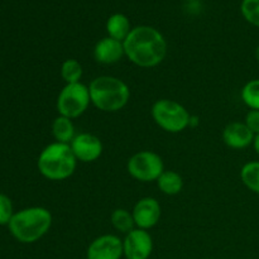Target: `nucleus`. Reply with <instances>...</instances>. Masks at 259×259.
Returning <instances> with one entry per match:
<instances>
[{"mask_svg":"<svg viewBox=\"0 0 259 259\" xmlns=\"http://www.w3.org/2000/svg\"><path fill=\"white\" fill-rule=\"evenodd\" d=\"M244 123L254 136L259 134V110H249L245 115Z\"/></svg>","mask_w":259,"mask_h":259,"instance_id":"obj_23","label":"nucleus"},{"mask_svg":"<svg viewBox=\"0 0 259 259\" xmlns=\"http://www.w3.org/2000/svg\"><path fill=\"white\" fill-rule=\"evenodd\" d=\"M61 77L66 83H77L81 82L83 70L82 65L75 58H68L65 60L61 65Z\"/></svg>","mask_w":259,"mask_h":259,"instance_id":"obj_19","label":"nucleus"},{"mask_svg":"<svg viewBox=\"0 0 259 259\" xmlns=\"http://www.w3.org/2000/svg\"><path fill=\"white\" fill-rule=\"evenodd\" d=\"M153 252V239L148 230L136 228L123 239L125 259H148Z\"/></svg>","mask_w":259,"mask_h":259,"instance_id":"obj_8","label":"nucleus"},{"mask_svg":"<svg viewBox=\"0 0 259 259\" xmlns=\"http://www.w3.org/2000/svg\"><path fill=\"white\" fill-rule=\"evenodd\" d=\"M123 45L125 57L142 68L156 67L167 55V42L163 34L149 25L133 28Z\"/></svg>","mask_w":259,"mask_h":259,"instance_id":"obj_1","label":"nucleus"},{"mask_svg":"<svg viewBox=\"0 0 259 259\" xmlns=\"http://www.w3.org/2000/svg\"><path fill=\"white\" fill-rule=\"evenodd\" d=\"M77 159L71 149L70 144H48L38 156L37 167L39 174L50 181H63L75 172Z\"/></svg>","mask_w":259,"mask_h":259,"instance_id":"obj_4","label":"nucleus"},{"mask_svg":"<svg viewBox=\"0 0 259 259\" xmlns=\"http://www.w3.org/2000/svg\"><path fill=\"white\" fill-rule=\"evenodd\" d=\"M190 2H192V0H190Z\"/></svg>","mask_w":259,"mask_h":259,"instance_id":"obj_27","label":"nucleus"},{"mask_svg":"<svg viewBox=\"0 0 259 259\" xmlns=\"http://www.w3.org/2000/svg\"><path fill=\"white\" fill-rule=\"evenodd\" d=\"M240 10L249 24L259 28V0H243Z\"/></svg>","mask_w":259,"mask_h":259,"instance_id":"obj_21","label":"nucleus"},{"mask_svg":"<svg viewBox=\"0 0 259 259\" xmlns=\"http://www.w3.org/2000/svg\"><path fill=\"white\" fill-rule=\"evenodd\" d=\"M14 214V206L10 197L5 194H0V225L8 227Z\"/></svg>","mask_w":259,"mask_h":259,"instance_id":"obj_22","label":"nucleus"},{"mask_svg":"<svg viewBox=\"0 0 259 259\" xmlns=\"http://www.w3.org/2000/svg\"><path fill=\"white\" fill-rule=\"evenodd\" d=\"M91 104L104 113H116L131 99L129 86L115 76H99L89 85Z\"/></svg>","mask_w":259,"mask_h":259,"instance_id":"obj_3","label":"nucleus"},{"mask_svg":"<svg viewBox=\"0 0 259 259\" xmlns=\"http://www.w3.org/2000/svg\"><path fill=\"white\" fill-rule=\"evenodd\" d=\"M52 227V214L42 206L19 210L8 224L10 234L18 242L32 244L42 239Z\"/></svg>","mask_w":259,"mask_h":259,"instance_id":"obj_2","label":"nucleus"},{"mask_svg":"<svg viewBox=\"0 0 259 259\" xmlns=\"http://www.w3.org/2000/svg\"><path fill=\"white\" fill-rule=\"evenodd\" d=\"M156 182L159 191L167 196L179 195L184 189V180H182L181 175L176 171H171V169H164L163 174L158 177Z\"/></svg>","mask_w":259,"mask_h":259,"instance_id":"obj_15","label":"nucleus"},{"mask_svg":"<svg viewBox=\"0 0 259 259\" xmlns=\"http://www.w3.org/2000/svg\"><path fill=\"white\" fill-rule=\"evenodd\" d=\"M152 118L167 133H181L191 123V115L182 104L171 99H159L152 106Z\"/></svg>","mask_w":259,"mask_h":259,"instance_id":"obj_5","label":"nucleus"},{"mask_svg":"<svg viewBox=\"0 0 259 259\" xmlns=\"http://www.w3.org/2000/svg\"><path fill=\"white\" fill-rule=\"evenodd\" d=\"M123 240L114 234H104L95 238L86 250L85 259H121Z\"/></svg>","mask_w":259,"mask_h":259,"instance_id":"obj_9","label":"nucleus"},{"mask_svg":"<svg viewBox=\"0 0 259 259\" xmlns=\"http://www.w3.org/2000/svg\"><path fill=\"white\" fill-rule=\"evenodd\" d=\"M255 60H257V62H258V65H259V46L257 48H255Z\"/></svg>","mask_w":259,"mask_h":259,"instance_id":"obj_25","label":"nucleus"},{"mask_svg":"<svg viewBox=\"0 0 259 259\" xmlns=\"http://www.w3.org/2000/svg\"><path fill=\"white\" fill-rule=\"evenodd\" d=\"M70 146L77 162L80 161L83 163L98 161L103 154L104 149L100 138L91 133L76 134Z\"/></svg>","mask_w":259,"mask_h":259,"instance_id":"obj_10","label":"nucleus"},{"mask_svg":"<svg viewBox=\"0 0 259 259\" xmlns=\"http://www.w3.org/2000/svg\"><path fill=\"white\" fill-rule=\"evenodd\" d=\"M254 137L244 121H232L223 131L224 143L233 149H244L253 146Z\"/></svg>","mask_w":259,"mask_h":259,"instance_id":"obj_13","label":"nucleus"},{"mask_svg":"<svg viewBox=\"0 0 259 259\" xmlns=\"http://www.w3.org/2000/svg\"><path fill=\"white\" fill-rule=\"evenodd\" d=\"M240 180L249 191L259 195V161L245 163L240 169Z\"/></svg>","mask_w":259,"mask_h":259,"instance_id":"obj_18","label":"nucleus"},{"mask_svg":"<svg viewBox=\"0 0 259 259\" xmlns=\"http://www.w3.org/2000/svg\"><path fill=\"white\" fill-rule=\"evenodd\" d=\"M123 57H125L123 42L111 37L103 38L94 47V58L101 65H114Z\"/></svg>","mask_w":259,"mask_h":259,"instance_id":"obj_12","label":"nucleus"},{"mask_svg":"<svg viewBox=\"0 0 259 259\" xmlns=\"http://www.w3.org/2000/svg\"><path fill=\"white\" fill-rule=\"evenodd\" d=\"M110 223L116 232L121 233V234H128L129 232H132V230L137 228L132 211L123 209V207L115 209L111 212Z\"/></svg>","mask_w":259,"mask_h":259,"instance_id":"obj_17","label":"nucleus"},{"mask_svg":"<svg viewBox=\"0 0 259 259\" xmlns=\"http://www.w3.org/2000/svg\"><path fill=\"white\" fill-rule=\"evenodd\" d=\"M133 28L131 27V20L128 17L121 13H115L111 17H109L108 22H106V32H108V37L114 38L116 40L124 42L129 33L132 32Z\"/></svg>","mask_w":259,"mask_h":259,"instance_id":"obj_14","label":"nucleus"},{"mask_svg":"<svg viewBox=\"0 0 259 259\" xmlns=\"http://www.w3.org/2000/svg\"><path fill=\"white\" fill-rule=\"evenodd\" d=\"M126 171L137 181H157L164 171L163 159L156 152L141 151L128 159Z\"/></svg>","mask_w":259,"mask_h":259,"instance_id":"obj_7","label":"nucleus"},{"mask_svg":"<svg viewBox=\"0 0 259 259\" xmlns=\"http://www.w3.org/2000/svg\"><path fill=\"white\" fill-rule=\"evenodd\" d=\"M204 259H214V258H204Z\"/></svg>","mask_w":259,"mask_h":259,"instance_id":"obj_26","label":"nucleus"},{"mask_svg":"<svg viewBox=\"0 0 259 259\" xmlns=\"http://www.w3.org/2000/svg\"><path fill=\"white\" fill-rule=\"evenodd\" d=\"M91 104L89 86L82 82L66 83L58 94L56 108L58 115L76 119L82 115Z\"/></svg>","mask_w":259,"mask_h":259,"instance_id":"obj_6","label":"nucleus"},{"mask_svg":"<svg viewBox=\"0 0 259 259\" xmlns=\"http://www.w3.org/2000/svg\"><path fill=\"white\" fill-rule=\"evenodd\" d=\"M253 148H254L255 153L259 156V134L254 137V142H253Z\"/></svg>","mask_w":259,"mask_h":259,"instance_id":"obj_24","label":"nucleus"},{"mask_svg":"<svg viewBox=\"0 0 259 259\" xmlns=\"http://www.w3.org/2000/svg\"><path fill=\"white\" fill-rule=\"evenodd\" d=\"M52 136L56 142L63 144H70L76 137L75 125L72 119L58 115L52 123Z\"/></svg>","mask_w":259,"mask_h":259,"instance_id":"obj_16","label":"nucleus"},{"mask_svg":"<svg viewBox=\"0 0 259 259\" xmlns=\"http://www.w3.org/2000/svg\"><path fill=\"white\" fill-rule=\"evenodd\" d=\"M242 100L250 110H259V78L250 80L243 86Z\"/></svg>","mask_w":259,"mask_h":259,"instance_id":"obj_20","label":"nucleus"},{"mask_svg":"<svg viewBox=\"0 0 259 259\" xmlns=\"http://www.w3.org/2000/svg\"><path fill=\"white\" fill-rule=\"evenodd\" d=\"M132 214H133L137 228L149 230L158 224L162 209L159 202L154 197H143L136 202Z\"/></svg>","mask_w":259,"mask_h":259,"instance_id":"obj_11","label":"nucleus"}]
</instances>
